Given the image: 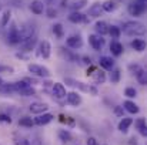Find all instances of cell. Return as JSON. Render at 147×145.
I'll return each instance as SVG.
<instances>
[{
  "label": "cell",
  "mask_w": 147,
  "mask_h": 145,
  "mask_svg": "<svg viewBox=\"0 0 147 145\" xmlns=\"http://www.w3.org/2000/svg\"><path fill=\"white\" fill-rule=\"evenodd\" d=\"M82 60H83V63H84V64H89V65H92V58H90V57L84 55V57H82Z\"/></svg>",
  "instance_id": "obj_45"
},
{
  "label": "cell",
  "mask_w": 147,
  "mask_h": 145,
  "mask_svg": "<svg viewBox=\"0 0 147 145\" xmlns=\"http://www.w3.org/2000/svg\"><path fill=\"white\" fill-rule=\"evenodd\" d=\"M20 44H22V50H20V53H30L32 50H34L36 44H37V37H36V34H34V36H32L30 39L24 40V41H23V43H20Z\"/></svg>",
  "instance_id": "obj_9"
},
{
  "label": "cell",
  "mask_w": 147,
  "mask_h": 145,
  "mask_svg": "<svg viewBox=\"0 0 147 145\" xmlns=\"http://www.w3.org/2000/svg\"><path fill=\"white\" fill-rule=\"evenodd\" d=\"M51 90H53V96L56 97V98H64L66 94H67L66 93V87L61 83H53Z\"/></svg>",
  "instance_id": "obj_14"
},
{
  "label": "cell",
  "mask_w": 147,
  "mask_h": 145,
  "mask_svg": "<svg viewBox=\"0 0 147 145\" xmlns=\"http://www.w3.org/2000/svg\"><path fill=\"white\" fill-rule=\"evenodd\" d=\"M92 77H93V83L94 84H103L106 81V73H104V70H97L96 68L93 71Z\"/></svg>",
  "instance_id": "obj_20"
},
{
  "label": "cell",
  "mask_w": 147,
  "mask_h": 145,
  "mask_svg": "<svg viewBox=\"0 0 147 145\" xmlns=\"http://www.w3.org/2000/svg\"><path fill=\"white\" fill-rule=\"evenodd\" d=\"M107 34H110L111 36V39H119L120 36H121V29L120 27H117V26H109V33Z\"/></svg>",
  "instance_id": "obj_31"
},
{
  "label": "cell",
  "mask_w": 147,
  "mask_h": 145,
  "mask_svg": "<svg viewBox=\"0 0 147 145\" xmlns=\"http://www.w3.org/2000/svg\"><path fill=\"white\" fill-rule=\"evenodd\" d=\"M124 96L127 97V98H136L137 97V90L133 88V87H127L124 90Z\"/></svg>",
  "instance_id": "obj_37"
},
{
  "label": "cell",
  "mask_w": 147,
  "mask_h": 145,
  "mask_svg": "<svg viewBox=\"0 0 147 145\" xmlns=\"http://www.w3.org/2000/svg\"><path fill=\"white\" fill-rule=\"evenodd\" d=\"M131 47H133V50L142 53V51L146 50V41H144L143 39H134V40L131 41Z\"/></svg>",
  "instance_id": "obj_22"
},
{
  "label": "cell",
  "mask_w": 147,
  "mask_h": 145,
  "mask_svg": "<svg viewBox=\"0 0 147 145\" xmlns=\"http://www.w3.org/2000/svg\"><path fill=\"white\" fill-rule=\"evenodd\" d=\"M101 13H103V9H101V4L100 3L92 4V7L89 9V16H92V17H98Z\"/></svg>",
  "instance_id": "obj_26"
},
{
  "label": "cell",
  "mask_w": 147,
  "mask_h": 145,
  "mask_svg": "<svg viewBox=\"0 0 147 145\" xmlns=\"http://www.w3.org/2000/svg\"><path fill=\"white\" fill-rule=\"evenodd\" d=\"M53 29V33H54V36L56 37H59V39H61L63 36H64V29H63V24H60V23H56V24H53L51 26Z\"/></svg>",
  "instance_id": "obj_30"
},
{
  "label": "cell",
  "mask_w": 147,
  "mask_h": 145,
  "mask_svg": "<svg viewBox=\"0 0 147 145\" xmlns=\"http://www.w3.org/2000/svg\"><path fill=\"white\" fill-rule=\"evenodd\" d=\"M136 76V78H137V81H139V84L140 86H146L147 84V73H146V70L144 68H139V71L134 74Z\"/></svg>",
  "instance_id": "obj_23"
},
{
  "label": "cell",
  "mask_w": 147,
  "mask_h": 145,
  "mask_svg": "<svg viewBox=\"0 0 147 145\" xmlns=\"http://www.w3.org/2000/svg\"><path fill=\"white\" fill-rule=\"evenodd\" d=\"M39 54L43 58H49L50 55H51V44H50L47 40H43L39 44Z\"/></svg>",
  "instance_id": "obj_12"
},
{
  "label": "cell",
  "mask_w": 147,
  "mask_h": 145,
  "mask_svg": "<svg viewBox=\"0 0 147 145\" xmlns=\"http://www.w3.org/2000/svg\"><path fill=\"white\" fill-rule=\"evenodd\" d=\"M66 104L67 105H71V107H79L80 104H82V96L80 94H77L76 91H70V93H67L66 94Z\"/></svg>",
  "instance_id": "obj_8"
},
{
  "label": "cell",
  "mask_w": 147,
  "mask_h": 145,
  "mask_svg": "<svg viewBox=\"0 0 147 145\" xmlns=\"http://www.w3.org/2000/svg\"><path fill=\"white\" fill-rule=\"evenodd\" d=\"M14 144L16 145H30V141L26 140V138H16Z\"/></svg>",
  "instance_id": "obj_40"
},
{
  "label": "cell",
  "mask_w": 147,
  "mask_h": 145,
  "mask_svg": "<svg viewBox=\"0 0 147 145\" xmlns=\"http://www.w3.org/2000/svg\"><path fill=\"white\" fill-rule=\"evenodd\" d=\"M30 145H42V141H40V138H39V137H34V138L32 140Z\"/></svg>",
  "instance_id": "obj_43"
},
{
  "label": "cell",
  "mask_w": 147,
  "mask_h": 145,
  "mask_svg": "<svg viewBox=\"0 0 147 145\" xmlns=\"http://www.w3.org/2000/svg\"><path fill=\"white\" fill-rule=\"evenodd\" d=\"M87 4V0H76V1H73L70 6L74 9V11H79L82 7H84Z\"/></svg>",
  "instance_id": "obj_36"
},
{
  "label": "cell",
  "mask_w": 147,
  "mask_h": 145,
  "mask_svg": "<svg viewBox=\"0 0 147 145\" xmlns=\"http://www.w3.org/2000/svg\"><path fill=\"white\" fill-rule=\"evenodd\" d=\"M123 108H124V111H127V112H130V114H137V112L140 111L139 105H137L134 101H131V100H126V101L123 102Z\"/></svg>",
  "instance_id": "obj_18"
},
{
  "label": "cell",
  "mask_w": 147,
  "mask_h": 145,
  "mask_svg": "<svg viewBox=\"0 0 147 145\" xmlns=\"http://www.w3.org/2000/svg\"><path fill=\"white\" fill-rule=\"evenodd\" d=\"M19 125L20 127H26V128H32L34 125V121L30 117H23V118L19 120Z\"/></svg>",
  "instance_id": "obj_33"
},
{
  "label": "cell",
  "mask_w": 147,
  "mask_h": 145,
  "mask_svg": "<svg viewBox=\"0 0 147 145\" xmlns=\"http://www.w3.org/2000/svg\"><path fill=\"white\" fill-rule=\"evenodd\" d=\"M94 30L98 36H106L109 33V24L106 21H97L94 24Z\"/></svg>",
  "instance_id": "obj_21"
},
{
  "label": "cell",
  "mask_w": 147,
  "mask_h": 145,
  "mask_svg": "<svg viewBox=\"0 0 147 145\" xmlns=\"http://www.w3.org/2000/svg\"><path fill=\"white\" fill-rule=\"evenodd\" d=\"M66 46L69 48H73V50H77V48L83 47V40L79 34H73L70 37L66 39Z\"/></svg>",
  "instance_id": "obj_7"
},
{
  "label": "cell",
  "mask_w": 147,
  "mask_h": 145,
  "mask_svg": "<svg viewBox=\"0 0 147 145\" xmlns=\"http://www.w3.org/2000/svg\"><path fill=\"white\" fill-rule=\"evenodd\" d=\"M30 10L34 13V14H43L45 13V10H46V7H45V3L43 1H40V0H33L32 3H30Z\"/></svg>",
  "instance_id": "obj_15"
},
{
  "label": "cell",
  "mask_w": 147,
  "mask_h": 145,
  "mask_svg": "<svg viewBox=\"0 0 147 145\" xmlns=\"http://www.w3.org/2000/svg\"><path fill=\"white\" fill-rule=\"evenodd\" d=\"M116 7H117V4H116L114 0H106V1L101 3V9H103V11H107V13L114 11Z\"/></svg>",
  "instance_id": "obj_24"
},
{
  "label": "cell",
  "mask_w": 147,
  "mask_h": 145,
  "mask_svg": "<svg viewBox=\"0 0 147 145\" xmlns=\"http://www.w3.org/2000/svg\"><path fill=\"white\" fill-rule=\"evenodd\" d=\"M123 31L127 36H143L146 33V27L140 21H127L123 24Z\"/></svg>",
  "instance_id": "obj_1"
},
{
  "label": "cell",
  "mask_w": 147,
  "mask_h": 145,
  "mask_svg": "<svg viewBox=\"0 0 147 145\" xmlns=\"http://www.w3.org/2000/svg\"><path fill=\"white\" fill-rule=\"evenodd\" d=\"M13 93H16L14 91V88H13V84H0V94H6V96H10V94H13Z\"/></svg>",
  "instance_id": "obj_32"
},
{
  "label": "cell",
  "mask_w": 147,
  "mask_h": 145,
  "mask_svg": "<svg viewBox=\"0 0 147 145\" xmlns=\"http://www.w3.org/2000/svg\"><path fill=\"white\" fill-rule=\"evenodd\" d=\"M111 73H110V83H113V84H117V83H120V78H121V71H120V68H113V70H110Z\"/></svg>",
  "instance_id": "obj_27"
},
{
  "label": "cell",
  "mask_w": 147,
  "mask_h": 145,
  "mask_svg": "<svg viewBox=\"0 0 147 145\" xmlns=\"http://www.w3.org/2000/svg\"><path fill=\"white\" fill-rule=\"evenodd\" d=\"M27 70L32 73V76H36V77H40V78H49L51 76L49 68H46L43 65H39V64H29Z\"/></svg>",
  "instance_id": "obj_3"
},
{
  "label": "cell",
  "mask_w": 147,
  "mask_h": 145,
  "mask_svg": "<svg viewBox=\"0 0 147 145\" xmlns=\"http://www.w3.org/2000/svg\"><path fill=\"white\" fill-rule=\"evenodd\" d=\"M60 54L66 58V61H70V63H74L76 60H80V57H77V55H74L73 53H70L69 50H66V48H60Z\"/></svg>",
  "instance_id": "obj_25"
},
{
  "label": "cell",
  "mask_w": 147,
  "mask_h": 145,
  "mask_svg": "<svg viewBox=\"0 0 147 145\" xmlns=\"http://www.w3.org/2000/svg\"><path fill=\"white\" fill-rule=\"evenodd\" d=\"M59 138H60V141H63V142H69V141H71V132L70 131H67V130H60L59 131Z\"/></svg>",
  "instance_id": "obj_34"
},
{
  "label": "cell",
  "mask_w": 147,
  "mask_h": 145,
  "mask_svg": "<svg viewBox=\"0 0 147 145\" xmlns=\"http://www.w3.org/2000/svg\"><path fill=\"white\" fill-rule=\"evenodd\" d=\"M0 10H1V7H0Z\"/></svg>",
  "instance_id": "obj_48"
},
{
  "label": "cell",
  "mask_w": 147,
  "mask_h": 145,
  "mask_svg": "<svg viewBox=\"0 0 147 145\" xmlns=\"http://www.w3.org/2000/svg\"><path fill=\"white\" fill-rule=\"evenodd\" d=\"M131 124H133V118H127V117H123V120L119 122V131L120 132H123V134H126L127 131H129V128L131 127Z\"/></svg>",
  "instance_id": "obj_19"
},
{
  "label": "cell",
  "mask_w": 147,
  "mask_h": 145,
  "mask_svg": "<svg viewBox=\"0 0 147 145\" xmlns=\"http://www.w3.org/2000/svg\"><path fill=\"white\" fill-rule=\"evenodd\" d=\"M144 10H146V4L140 3L139 0H134L133 3L129 4V13H130L131 16H134V17L142 16V14L144 13Z\"/></svg>",
  "instance_id": "obj_5"
},
{
  "label": "cell",
  "mask_w": 147,
  "mask_h": 145,
  "mask_svg": "<svg viewBox=\"0 0 147 145\" xmlns=\"http://www.w3.org/2000/svg\"><path fill=\"white\" fill-rule=\"evenodd\" d=\"M136 127H137V130H139V132L143 135V137H146L147 135V125H146V120L144 118H139L137 121H136Z\"/></svg>",
  "instance_id": "obj_28"
},
{
  "label": "cell",
  "mask_w": 147,
  "mask_h": 145,
  "mask_svg": "<svg viewBox=\"0 0 147 145\" xmlns=\"http://www.w3.org/2000/svg\"><path fill=\"white\" fill-rule=\"evenodd\" d=\"M64 83L67 86H71V87H77L79 90H82L83 93H89L92 96H97V88L94 86H90V84H84L82 81H77L74 78H64Z\"/></svg>",
  "instance_id": "obj_2"
},
{
  "label": "cell",
  "mask_w": 147,
  "mask_h": 145,
  "mask_svg": "<svg viewBox=\"0 0 147 145\" xmlns=\"http://www.w3.org/2000/svg\"><path fill=\"white\" fill-rule=\"evenodd\" d=\"M7 41L10 43V44H20L22 41H23V39H22V31L13 24L11 26V29H10V31H9V34H7Z\"/></svg>",
  "instance_id": "obj_4"
},
{
  "label": "cell",
  "mask_w": 147,
  "mask_h": 145,
  "mask_svg": "<svg viewBox=\"0 0 147 145\" xmlns=\"http://www.w3.org/2000/svg\"><path fill=\"white\" fill-rule=\"evenodd\" d=\"M0 84H3V80H1V77H0Z\"/></svg>",
  "instance_id": "obj_47"
},
{
  "label": "cell",
  "mask_w": 147,
  "mask_h": 145,
  "mask_svg": "<svg viewBox=\"0 0 147 145\" xmlns=\"http://www.w3.org/2000/svg\"><path fill=\"white\" fill-rule=\"evenodd\" d=\"M10 19H11V11L7 9V10H4V11L1 13V19H0V27H6V26L9 24Z\"/></svg>",
  "instance_id": "obj_29"
},
{
  "label": "cell",
  "mask_w": 147,
  "mask_h": 145,
  "mask_svg": "<svg viewBox=\"0 0 147 145\" xmlns=\"http://www.w3.org/2000/svg\"><path fill=\"white\" fill-rule=\"evenodd\" d=\"M98 64H100V67L103 70H107V71L114 68V60L111 57H109V55H101L100 60H98Z\"/></svg>",
  "instance_id": "obj_13"
},
{
  "label": "cell",
  "mask_w": 147,
  "mask_h": 145,
  "mask_svg": "<svg viewBox=\"0 0 147 145\" xmlns=\"http://www.w3.org/2000/svg\"><path fill=\"white\" fill-rule=\"evenodd\" d=\"M29 110H30V112H32V114H37V115H39V114L46 112V111L49 110V105H47L46 102L36 101V102H32V104H30Z\"/></svg>",
  "instance_id": "obj_10"
},
{
  "label": "cell",
  "mask_w": 147,
  "mask_h": 145,
  "mask_svg": "<svg viewBox=\"0 0 147 145\" xmlns=\"http://www.w3.org/2000/svg\"><path fill=\"white\" fill-rule=\"evenodd\" d=\"M17 94H20L22 97H32V96H36V90L33 88V87H27V88H24V90H22L20 93H17Z\"/></svg>",
  "instance_id": "obj_35"
},
{
  "label": "cell",
  "mask_w": 147,
  "mask_h": 145,
  "mask_svg": "<svg viewBox=\"0 0 147 145\" xmlns=\"http://www.w3.org/2000/svg\"><path fill=\"white\" fill-rule=\"evenodd\" d=\"M110 51H111V54L114 57H120L123 54V51H124V47H123V44L120 41L114 40V41L110 43Z\"/></svg>",
  "instance_id": "obj_16"
},
{
  "label": "cell",
  "mask_w": 147,
  "mask_h": 145,
  "mask_svg": "<svg viewBox=\"0 0 147 145\" xmlns=\"http://www.w3.org/2000/svg\"><path fill=\"white\" fill-rule=\"evenodd\" d=\"M54 120V115L50 114V112H43V114H39L33 121L36 125H47L49 122H51Z\"/></svg>",
  "instance_id": "obj_11"
},
{
  "label": "cell",
  "mask_w": 147,
  "mask_h": 145,
  "mask_svg": "<svg viewBox=\"0 0 147 145\" xmlns=\"http://www.w3.org/2000/svg\"><path fill=\"white\" fill-rule=\"evenodd\" d=\"M89 43H90V46L94 48L96 51H100V50H103V47H104L106 40L103 39V36H98V34H90V36H89Z\"/></svg>",
  "instance_id": "obj_6"
},
{
  "label": "cell",
  "mask_w": 147,
  "mask_h": 145,
  "mask_svg": "<svg viewBox=\"0 0 147 145\" xmlns=\"http://www.w3.org/2000/svg\"><path fill=\"white\" fill-rule=\"evenodd\" d=\"M0 121H1V122L10 124V122H11V118H10L9 115H6V114H0Z\"/></svg>",
  "instance_id": "obj_41"
},
{
  "label": "cell",
  "mask_w": 147,
  "mask_h": 145,
  "mask_svg": "<svg viewBox=\"0 0 147 145\" xmlns=\"http://www.w3.org/2000/svg\"><path fill=\"white\" fill-rule=\"evenodd\" d=\"M69 21H71V23H74V24H79V23L89 21V20L86 19V16H84L83 13H80V11H73V13L69 14Z\"/></svg>",
  "instance_id": "obj_17"
},
{
  "label": "cell",
  "mask_w": 147,
  "mask_h": 145,
  "mask_svg": "<svg viewBox=\"0 0 147 145\" xmlns=\"http://www.w3.org/2000/svg\"><path fill=\"white\" fill-rule=\"evenodd\" d=\"M114 114L117 115V117H120V118H123L124 117V108L123 107H114Z\"/></svg>",
  "instance_id": "obj_39"
},
{
  "label": "cell",
  "mask_w": 147,
  "mask_h": 145,
  "mask_svg": "<svg viewBox=\"0 0 147 145\" xmlns=\"http://www.w3.org/2000/svg\"><path fill=\"white\" fill-rule=\"evenodd\" d=\"M87 145H98L97 140H96V138H93V137H90V138L87 140Z\"/></svg>",
  "instance_id": "obj_44"
},
{
  "label": "cell",
  "mask_w": 147,
  "mask_h": 145,
  "mask_svg": "<svg viewBox=\"0 0 147 145\" xmlns=\"http://www.w3.org/2000/svg\"><path fill=\"white\" fill-rule=\"evenodd\" d=\"M139 68H140V65H139V64H130V65H129V70H130L131 73H134V74L139 71Z\"/></svg>",
  "instance_id": "obj_42"
},
{
  "label": "cell",
  "mask_w": 147,
  "mask_h": 145,
  "mask_svg": "<svg viewBox=\"0 0 147 145\" xmlns=\"http://www.w3.org/2000/svg\"><path fill=\"white\" fill-rule=\"evenodd\" d=\"M139 1H140V3H143V4H146L147 3V0H139Z\"/></svg>",
  "instance_id": "obj_46"
},
{
  "label": "cell",
  "mask_w": 147,
  "mask_h": 145,
  "mask_svg": "<svg viewBox=\"0 0 147 145\" xmlns=\"http://www.w3.org/2000/svg\"><path fill=\"white\" fill-rule=\"evenodd\" d=\"M46 14H47L49 19H54V17H57V10L53 9V7H50V9L46 10Z\"/></svg>",
  "instance_id": "obj_38"
}]
</instances>
